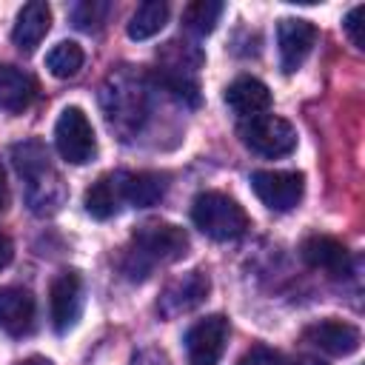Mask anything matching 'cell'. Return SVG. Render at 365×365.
I'll list each match as a JSON object with an SVG mask.
<instances>
[{
    "label": "cell",
    "instance_id": "cell-1",
    "mask_svg": "<svg viewBox=\"0 0 365 365\" xmlns=\"http://www.w3.org/2000/svg\"><path fill=\"white\" fill-rule=\"evenodd\" d=\"M188 251V234L163 220H151L137 225L131 234V245L125 248L120 268L128 279H145L157 262H177Z\"/></svg>",
    "mask_w": 365,
    "mask_h": 365
},
{
    "label": "cell",
    "instance_id": "cell-2",
    "mask_svg": "<svg viewBox=\"0 0 365 365\" xmlns=\"http://www.w3.org/2000/svg\"><path fill=\"white\" fill-rule=\"evenodd\" d=\"M11 163L26 182V197L34 214H51L60 208L66 191L60 174L51 168L48 151L40 140H26L11 148Z\"/></svg>",
    "mask_w": 365,
    "mask_h": 365
},
{
    "label": "cell",
    "instance_id": "cell-3",
    "mask_svg": "<svg viewBox=\"0 0 365 365\" xmlns=\"http://www.w3.org/2000/svg\"><path fill=\"white\" fill-rule=\"evenodd\" d=\"M100 100H103L108 125L117 128L120 134H134L148 114L145 80L140 74H134L131 68H120L117 74H111L103 86Z\"/></svg>",
    "mask_w": 365,
    "mask_h": 365
},
{
    "label": "cell",
    "instance_id": "cell-4",
    "mask_svg": "<svg viewBox=\"0 0 365 365\" xmlns=\"http://www.w3.org/2000/svg\"><path fill=\"white\" fill-rule=\"evenodd\" d=\"M191 220L205 237H211L217 242L237 240L248 228V214L242 211V205L234 197L220 194V191L197 194L191 202Z\"/></svg>",
    "mask_w": 365,
    "mask_h": 365
},
{
    "label": "cell",
    "instance_id": "cell-5",
    "mask_svg": "<svg viewBox=\"0 0 365 365\" xmlns=\"http://www.w3.org/2000/svg\"><path fill=\"white\" fill-rule=\"evenodd\" d=\"M240 140L259 157H285L297 148V131L277 114H257L240 123Z\"/></svg>",
    "mask_w": 365,
    "mask_h": 365
},
{
    "label": "cell",
    "instance_id": "cell-6",
    "mask_svg": "<svg viewBox=\"0 0 365 365\" xmlns=\"http://www.w3.org/2000/svg\"><path fill=\"white\" fill-rule=\"evenodd\" d=\"M54 145H57L60 157L71 165H86L94 160L97 140H94V128L88 123V117L83 114V108L68 106L60 111V120L54 125Z\"/></svg>",
    "mask_w": 365,
    "mask_h": 365
},
{
    "label": "cell",
    "instance_id": "cell-7",
    "mask_svg": "<svg viewBox=\"0 0 365 365\" xmlns=\"http://www.w3.org/2000/svg\"><path fill=\"white\" fill-rule=\"evenodd\" d=\"M211 294V279L202 268H194V271H185L182 277H174L160 299H157V314L165 317V319H174L180 314H188L194 308H200Z\"/></svg>",
    "mask_w": 365,
    "mask_h": 365
},
{
    "label": "cell",
    "instance_id": "cell-8",
    "mask_svg": "<svg viewBox=\"0 0 365 365\" xmlns=\"http://www.w3.org/2000/svg\"><path fill=\"white\" fill-rule=\"evenodd\" d=\"M231 325L222 314H211L200 322H194L185 334V356L188 365H220L225 354Z\"/></svg>",
    "mask_w": 365,
    "mask_h": 365
},
{
    "label": "cell",
    "instance_id": "cell-9",
    "mask_svg": "<svg viewBox=\"0 0 365 365\" xmlns=\"http://www.w3.org/2000/svg\"><path fill=\"white\" fill-rule=\"evenodd\" d=\"M251 188L271 211H291L305 194V177L299 171H254Z\"/></svg>",
    "mask_w": 365,
    "mask_h": 365
},
{
    "label": "cell",
    "instance_id": "cell-10",
    "mask_svg": "<svg viewBox=\"0 0 365 365\" xmlns=\"http://www.w3.org/2000/svg\"><path fill=\"white\" fill-rule=\"evenodd\" d=\"M48 311L57 334H68L83 314V279L77 271H60L48 288Z\"/></svg>",
    "mask_w": 365,
    "mask_h": 365
},
{
    "label": "cell",
    "instance_id": "cell-11",
    "mask_svg": "<svg viewBox=\"0 0 365 365\" xmlns=\"http://www.w3.org/2000/svg\"><path fill=\"white\" fill-rule=\"evenodd\" d=\"M317 43V26L302 17H282L277 23V46H279V66L285 74L297 71Z\"/></svg>",
    "mask_w": 365,
    "mask_h": 365
},
{
    "label": "cell",
    "instance_id": "cell-12",
    "mask_svg": "<svg viewBox=\"0 0 365 365\" xmlns=\"http://www.w3.org/2000/svg\"><path fill=\"white\" fill-rule=\"evenodd\" d=\"M302 339L331 356H348L362 342L359 328H354L351 322H342V319H319L302 331Z\"/></svg>",
    "mask_w": 365,
    "mask_h": 365
},
{
    "label": "cell",
    "instance_id": "cell-13",
    "mask_svg": "<svg viewBox=\"0 0 365 365\" xmlns=\"http://www.w3.org/2000/svg\"><path fill=\"white\" fill-rule=\"evenodd\" d=\"M37 302L26 288H0V328L11 336H26L34 331Z\"/></svg>",
    "mask_w": 365,
    "mask_h": 365
},
{
    "label": "cell",
    "instance_id": "cell-14",
    "mask_svg": "<svg viewBox=\"0 0 365 365\" xmlns=\"http://www.w3.org/2000/svg\"><path fill=\"white\" fill-rule=\"evenodd\" d=\"M299 254H302V259H305L311 268H319V271H325L328 277H345L348 268H351V254H348V248H345L339 240L325 237V234L308 237V240L299 245Z\"/></svg>",
    "mask_w": 365,
    "mask_h": 365
},
{
    "label": "cell",
    "instance_id": "cell-15",
    "mask_svg": "<svg viewBox=\"0 0 365 365\" xmlns=\"http://www.w3.org/2000/svg\"><path fill=\"white\" fill-rule=\"evenodd\" d=\"M48 29H51V9H48V3L31 0V3H26L17 11V23H14L11 40H14V46L20 51L31 54L43 43V37L48 34Z\"/></svg>",
    "mask_w": 365,
    "mask_h": 365
},
{
    "label": "cell",
    "instance_id": "cell-16",
    "mask_svg": "<svg viewBox=\"0 0 365 365\" xmlns=\"http://www.w3.org/2000/svg\"><path fill=\"white\" fill-rule=\"evenodd\" d=\"M225 103L234 114H240L242 120L265 114L271 108V91L262 80L257 77H237L228 88H225Z\"/></svg>",
    "mask_w": 365,
    "mask_h": 365
},
{
    "label": "cell",
    "instance_id": "cell-17",
    "mask_svg": "<svg viewBox=\"0 0 365 365\" xmlns=\"http://www.w3.org/2000/svg\"><path fill=\"white\" fill-rule=\"evenodd\" d=\"M86 211L94 220H108L123 208V171L114 174H103L97 182H91V188L86 191Z\"/></svg>",
    "mask_w": 365,
    "mask_h": 365
},
{
    "label": "cell",
    "instance_id": "cell-18",
    "mask_svg": "<svg viewBox=\"0 0 365 365\" xmlns=\"http://www.w3.org/2000/svg\"><path fill=\"white\" fill-rule=\"evenodd\" d=\"M37 94V83L17 66L0 63V108L23 111Z\"/></svg>",
    "mask_w": 365,
    "mask_h": 365
},
{
    "label": "cell",
    "instance_id": "cell-19",
    "mask_svg": "<svg viewBox=\"0 0 365 365\" xmlns=\"http://www.w3.org/2000/svg\"><path fill=\"white\" fill-rule=\"evenodd\" d=\"M168 182L163 174H154V171H123V200L128 205H137V208H145V205H154L157 200H163Z\"/></svg>",
    "mask_w": 365,
    "mask_h": 365
},
{
    "label": "cell",
    "instance_id": "cell-20",
    "mask_svg": "<svg viewBox=\"0 0 365 365\" xmlns=\"http://www.w3.org/2000/svg\"><path fill=\"white\" fill-rule=\"evenodd\" d=\"M165 20H168V3H163V0H145L131 14L128 37L131 40H148V37H154L165 26Z\"/></svg>",
    "mask_w": 365,
    "mask_h": 365
},
{
    "label": "cell",
    "instance_id": "cell-21",
    "mask_svg": "<svg viewBox=\"0 0 365 365\" xmlns=\"http://www.w3.org/2000/svg\"><path fill=\"white\" fill-rule=\"evenodd\" d=\"M160 63H163V71H174V74H194L200 66H202V51L191 43H180V40H171L163 46V51H157Z\"/></svg>",
    "mask_w": 365,
    "mask_h": 365
},
{
    "label": "cell",
    "instance_id": "cell-22",
    "mask_svg": "<svg viewBox=\"0 0 365 365\" xmlns=\"http://www.w3.org/2000/svg\"><path fill=\"white\" fill-rule=\"evenodd\" d=\"M222 11H225V6L217 3V0H194L182 11V26L191 34H211L214 26L220 23Z\"/></svg>",
    "mask_w": 365,
    "mask_h": 365
},
{
    "label": "cell",
    "instance_id": "cell-23",
    "mask_svg": "<svg viewBox=\"0 0 365 365\" xmlns=\"http://www.w3.org/2000/svg\"><path fill=\"white\" fill-rule=\"evenodd\" d=\"M83 60H86L83 48H80L77 43H71V40H63V43H57V46L46 54V68H48L54 77L68 80V77H74V74L83 68Z\"/></svg>",
    "mask_w": 365,
    "mask_h": 365
},
{
    "label": "cell",
    "instance_id": "cell-24",
    "mask_svg": "<svg viewBox=\"0 0 365 365\" xmlns=\"http://www.w3.org/2000/svg\"><path fill=\"white\" fill-rule=\"evenodd\" d=\"M108 11H111V3H103V0H86V3L71 6L68 14H71V20H74L77 29H83V31H97V29L106 23Z\"/></svg>",
    "mask_w": 365,
    "mask_h": 365
},
{
    "label": "cell",
    "instance_id": "cell-25",
    "mask_svg": "<svg viewBox=\"0 0 365 365\" xmlns=\"http://www.w3.org/2000/svg\"><path fill=\"white\" fill-rule=\"evenodd\" d=\"M160 83L163 88L177 97L180 103H188V106H197L200 103V88H197V80L188 77V74H174V71H160Z\"/></svg>",
    "mask_w": 365,
    "mask_h": 365
},
{
    "label": "cell",
    "instance_id": "cell-26",
    "mask_svg": "<svg viewBox=\"0 0 365 365\" xmlns=\"http://www.w3.org/2000/svg\"><path fill=\"white\" fill-rule=\"evenodd\" d=\"M237 365H288V359L268 345H254L240 356Z\"/></svg>",
    "mask_w": 365,
    "mask_h": 365
},
{
    "label": "cell",
    "instance_id": "cell-27",
    "mask_svg": "<svg viewBox=\"0 0 365 365\" xmlns=\"http://www.w3.org/2000/svg\"><path fill=\"white\" fill-rule=\"evenodd\" d=\"M362 14H365V6H354L342 20V26H345V31H348V37L356 48H362V43H365L362 40Z\"/></svg>",
    "mask_w": 365,
    "mask_h": 365
},
{
    "label": "cell",
    "instance_id": "cell-28",
    "mask_svg": "<svg viewBox=\"0 0 365 365\" xmlns=\"http://www.w3.org/2000/svg\"><path fill=\"white\" fill-rule=\"evenodd\" d=\"M131 365H171V362H168L165 351H160V348H143V351H137L131 356Z\"/></svg>",
    "mask_w": 365,
    "mask_h": 365
},
{
    "label": "cell",
    "instance_id": "cell-29",
    "mask_svg": "<svg viewBox=\"0 0 365 365\" xmlns=\"http://www.w3.org/2000/svg\"><path fill=\"white\" fill-rule=\"evenodd\" d=\"M11 257H14V245H11V240H9V237L0 231V271H3V268L11 262Z\"/></svg>",
    "mask_w": 365,
    "mask_h": 365
},
{
    "label": "cell",
    "instance_id": "cell-30",
    "mask_svg": "<svg viewBox=\"0 0 365 365\" xmlns=\"http://www.w3.org/2000/svg\"><path fill=\"white\" fill-rule=\"evenodd\" d=\"M9 208V182H6V171H3V163H0V211Z\"/></svg>",
    "mask_w": 365,
    "mask_h": 365
},
{
    "label": "cell",
    "instance_id": "cell-31",
    "mask_svg": "<svg viewBox=\"0 0 365 365\" xmlns=\"http://www.w3.org/2000/svg\"><path fill=\"white\" fill-rule=\"evenodd\" d=\"M288 365H325L322 359H317V356H297L294 362H288Z\"/></svg>",
    "mask_w": 365,
    "mask_h": 365
},
{
    "label": "cell",
    "instance_id": "cell-32",
    "mask_svg": "<svg viewBox=\"0 0 365 365\" xmlns=\"http://www.w3.org/2000/svg\"><path fill=\"white\" fill-rule=\"evenodd\" d=\"M17 365H54V362L46 359V356H29V359H23V362H17Z\"/></svg>",
    "mask_w": 365,
    "mask_h": 365
}]
</instances>
